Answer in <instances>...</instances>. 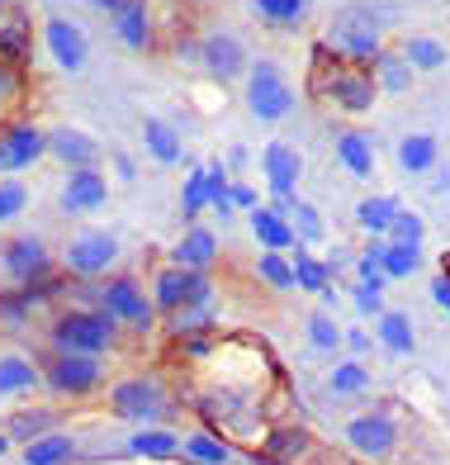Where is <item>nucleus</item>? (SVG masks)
Returning <instances> with one entry per match:
<instances>
[{"instance_id": "f257e3e1", "label": "nucleus", "mask_w": 450, "mask_h": 465, "mask_svg": "<svg viewBox=\"0 0 450 465\" xmlns=\"http://www.w3.org/2000/svg\"><path fill=\"white\" fill-rule=\"evenodd\" d=\"M119 332V319L104 309H76V313H62L53 323V347L57 351H76V356H100L110 351Z\"/></svg>"}, {"instance_id": "f03ea898", "label": "nucleus", "mask_w": 450, "mask_h": 465, "mask_svg": "<svg viewBox=\"0 0 450 465\" xmlns=\"http://www.w3.org/2000/svg\"><path fill=\"white\" fill-rule=\"evenodd\" d=\"M328 44H332V53L351 57V62H375L384 53V19L370 5H347L332 19Z\"/></svg>"}, {"instance_id": "7ed1b4c3", "label": "nucleus", "mask_w": 450, "mask_h": 465, "mask_svg": "<svg viewBox=\"0 0 450 465\" xmlns=\"http://www.w3.org/2000/svg\"><path fill=\"white\" fill-rule=\"evenodd\" d=\"M247 110L261 119V124H275L294 110V91L285 86V76L275 62H256L251 76H247Z\"/></svg>"}, {"instance_id": "20e7f679", "label": "nucleus", "mask_w": 450, "mask_h": 465, "mask_svg": "<svg viewBox=\"0 0 450 465\" xmlns=\"http://www.w3.org/2000/svg\"><path fill=\"white\" fill-rule=\"evenodd\" d=\"M0 262H5V276L15 285H38L43 276H48V242L34 238V232H24V238H10L5 252H0Z\"/></svg>"}, {"instance_id": "39448f33", "label": "nucleus", "mask_w": 450, "mask_h": 465, "mask_svg": "<svg viewBox=\"0 0 450 465\" xmlns=\"http://www.w3.org/2000/svg\"><path fill=\"white\" fill-rule=\"evenodd\" d=\"M100 300H104V313H114L119 323L147 328V323L157 319V304H152V300H147V294L138 290V281H133V276H119V281H110Z\"/></svg>"}, {"instance_id": "423d86ee", "label": "nucleus", "mask_w": 450, "mask_h": 465, "mask_svg": "<svg viewBox=\"0 0 450 465\" xmlns=\"http://www.w3.org/2000/svg\"><path fill=\"white\" fill-rule=\"evenodd\" d=\"M43 153H48V134L38 124H10L0 134V172H29Z\"/></svg>"}, {"instance_id": "0eeeda50", "label": "nucleus", "mask_w": 450, "mask_h": 465, "mask_svg": "<svg viewBox=\"0 0 450 465\" xmlns=\"http://www.w3.org/2000/svg\"><path fill=\"white\" fill-rule=\"evenodd\" d=\"M100 356H76V351H57L48 366V385L57 394H91L100 385Z\"/></svg>"}, {"instance_id": "6e6552de", "label": "nucleus", "mask_w": 450, "mask_h": 465, "mask_svg": "<svg viewBox=\"0 0 450 465\" xmlns=\"http://www.w3.org/2000/svg\"><path fill=\"white\" fill-rule=\"evenodd\" d=\"M114 257H119L114 232H81L67 242V271H76V276H100V271H110Z\"/></svg>"}, {"instance_id": "1a4fd4ad", "label": "nucleus", "mask_w": 450, "mask_h": 465, "mask_svg": "<svg viewBox=\"0 0 450 465\" xmlns=\"http://www.w3.org/2000/svg\"><path fill=\"white\" fill-rule=\"evenodd\" d=\"M347 441L360 451V456H389L394 451V441H398V428H394V418L389 413H360L347 422Z\"/></svg>"}, {"instance_id": "9d476101", "label": "nucleus", "mask_w": 450, "mask_h": 465, "mask_svg": "<svg viewBox=\"0 0 450 465\" xmlns=\"http://www.w3.org/2000/svg\"><path fill=\"white\" fill-rule=\"evenodd\" d=\"M328 95L337 100V110H347V114H366L370 104H375V95H379V86H375V76L356 72V67H337V72H332V81H328Z\"/></svg>"}, {"instance_id": "9b49d317", "label": "nucleus", "mask_w": 450, "mask_h": 465, "mask_svg": "<svg viewBox=\"0 0 450 465\" xmlns=\"http://www.w3.org/2000/svg\"><path fill=\"white\" fill-rule=\"evenodd\" d=\"M104 200H110V185H104L95 166L67 172V185H62V209L67 214H95V209H104Z\"/></svg>"}, {"instance_id": "f8f14e48", "label": "nucleus", "mask_w": 450, "mask_h": 465, "mask_svg": "<svg viewBox=\"0 0 450 465\" xmlns=\"http://www.w3.org/2000/svg\"><path fill=\"white\" fill-rule=\"evenodd\" d=\"M200 48H204V67H209V76L232 81V76H242V72H247V48H242V38H238V34L213 29Z\"/></svg>"}, {"instance_id": "ddd939ff", "label": "nucleus", "mask_w": 450, "mask_h": 465, "mask_svg": "<svg viewBox=\"0 0 450 465\" xmlns=\"http://www.w3.org/2000/svg\"><path fill=\"white\" fill-rule=\"evenodd\" d=\"M48 53L57 67H67V72H81L85 67V57H91V44H85V29L72 25V19H48Z\"/></svg>"}, {"instance_id": "4468645a", "label": "nucleus", "mask_w": 450, "mask_h": 465, "mask_svg": "<svg viewBox=\"0 0 450 465\" xmlns=\"http://www.w3.org/2000/svg\"><path fill=\"white\" fill-rule=\"evenodd\" d=\"M114 413L119 418H157L161 413V385L157 380H123V385H114Z\"/></svg>"}, {"instance_id": "2eb2a0df", "label": "nucleus", "mask_w": 450, "mask_h": 465, "mask_svg": "<svg viewBox=\"0 0 450 465\" xmlns=\"http://www.w3.org/2000/svg\"><path fill=\"white\" fill-rule=\"evenodd\" d=\"M261 166L270 176V195L275 200H294V185H298V172H304V162H298V153L289 143H270L261 153Z\"/></svg>"}, {"instance_id": "dca6fc26", "label": "nucleus", "mask_w": 450, "mask_h": 465, "mask_svg": "<svg viewBox=\"0 0 450 465\" xmlns=\"http://www.w3.org/2000/svg\"><path fill=\"white\" fill-rule=\"evenodd\" d=\"M48 153L57 162H67L72 172H85V166L100 162V143L91 134H81V129H53L48 134Z\"/></svg>"}, {"instance_id": "f3484780", "label": "nucleus", "mask_w": 450, "mask_h": 465, "mask_svg": "<svg viewBox=\"0 0 450 465\" xmlns=\"http://www.w3.org/2000/svg\"><path fill=\"white\" fill-rule=\"evenodd\" d=\"M29 53V15L0 0V62H19Z\"/></svg>"}, {"instance_id": "a211bd4d", "label": "nucleus", "mask_w": 450, "mask_h": 465, "mask_svg": "<svg viewBox=\"0 0 450 465\" xmlns=\"http://www.w3.org/2000/svg\"><path fill=\"white\" fill-rule=\"evenodd\" d=\"M213 257H219V238H213L209 228H190L176 242V266L181 271H209Z\"/></svg>"}, {"instance_id": "6ab92c4d", "label": "nucleus", "mask_w": 450, "mask_h": 465, "mask_svg": "<svg viewBox=\"0 0 450 465\" xmlns=\"http://www.w3.org/2000/svg\"><path fill=\"white\" fill-rule=\"evenodd\" d=\"M114 29H119V38L133 53H142L147 48V38H152V19H147V0H128L123 10H114Z\"/></svg>"}, {"instance_id": "aec40b11", "label": "nucleus", "mask_w": 450, "mask_h": 465, "mask_svg": "<svg viewBox=\"0 0 450 465\" xmlns=\"http://www.w3.org/2000/svg\"><path fill=\"white\" fill-rule=\"evenodd\" d=\"M251 232L266 242V252H289L298 238H294V223L280 219L275 209H251Z\"/></svg>"}, {"instance_id": "412c9836", "label": "nucleus", "mask_w": 450, "mask_h": 465, "mask_svg": "<svg viewBox=\"0 0 450 465\" xmlns=\"http://www.w3.org/2000/svg\"><path fill=\"white\" fill-rule=\"evenodd\" d=\"M398 200L394 195H375V200H360V209H356V223L370 232V238H389V228H394V219H398Z\"/></svg>"}, {"instance_id": "4be33fe9", "label": "nucleus", "mask_w": 450, "mask_h": 465, "mask_svg": "<svg viewBox=\"0 0 450 465\" xmlns=\"http://www.w3.org/2000/svg\"><path fill=\"white\" fill-rule=\"evenodd\" d=\"M436 153H441V147H436L432 134H408L398 143V166H403V172H413V176H426L436 166Z\"/></svg>"}, {"instance_id": "5701e85b", "label": "nucleus", "mask_w": 450, "mask_h": 465, "mask_svg": "<svg viewBox=\"0 0 450 465\" xmlns=\"http://www.w3.org/2000/svg\"><path fill=\"white\" fill-rule=\"evenodd\" d=\"M313 451V437L304 432V428H280L270 441H266V456L275 460V465H298Z\"/></svg>"}, {"instance_id": "b1692460", "label": "nucleus", "mask_w": 450, "mask_h": 465, "mask_svg": "<svg viewBox=\"0 0 450 465\" xmlns=\"http://www.w3.org/2000/svg\"><path fill=\"white\" fill-rule=\"evenodd\" d=\"M142 143H147V153H152L157 166L181 162V138H176V129H171L166 119H147L142 124Z\"/></svg>"}, {"instance_id": "393cba45", "label": "nucleus", "mask_w": 450, "mask_h": 465, "mask_svg": "<svg viewBox=\"0 0 450 465\" xmlns=\"http://www.w3.org/2000/svg\"><path fill=\"white\" fill-rule=\"evenodd\" d=\"M379 342L389 347L394 356H413L417 337H413V323H408V313H398V309H384V313H379Z\"/></svg>"}, {"instance_id": "a878e982", "label": "nucleus", "mask_w": 450, "mask_h": 465, "mask_svg": "<svg viewBox=\"0 0 450 465\" xmlns=\"http://www.w3.org/2000/svg\"><path fill=\"white\" fill-rule=\"evenodd\" d=\"M29 390H38V366L24 361L19 351L0 356V394H29Z\"/></svg>"}, {"instance_id": "bb28decb", "label": "nucleus", "mask_w": 450, "mask_h": 465, "mask_svg": "<svg viewBox=\"0 0 450 465\" xmlns=\"http://www.w3.org/2000/svg\"><path fill=\"white\" fill-rule=\"evenodd\" d=\"M337 157L347 162L351 176H375V143L366 134H341L337 138Z\"/></svg>"}, {"instance_id": "cd10ccee", "label": "nucleus", "mask_w": 450, "mask_h": 465, "mask_svg": "<svg viewBox=\"0 0 450 465\" xmlns=\"http://www.w3.org/2000/svg\"><path fill=\"white\" fill-rule=\"evenodd\" d=\"M403 62H408L413 72H441L450 62V48L441 38H408V44H403Z\"/></svg>"}, {"instance_id": "c85d7f7f", "label": "nucleus", "mask_w": 450, "mask_h": 465, "mask_svg": "<svg viewBox=\"0 0 450 465\" xmlns=\"http://www.w3.org/2000/svg\"><path fill=\"white\" fill-rule=\"evenodd\" d=\"M375 86L389 91V95H403L413 86V67L403 62V53H379L375 57Z\"/></svg>"}, {"instance_id": "c756f323", "label": "nucleus", "mask_w": 450, "mask_h": 465, "mask_svg": "<svg viewBox=\"0 0 450 465\" xmlns=\"http://www.w3.org/2000/svg\"><path fill=\"white\" fill-rule=\"evenodd\" d=\"M72 456H76V441H72V437H62V432H48V437L29 441L24 465H67Z\"/></svg>"}, {"instance_id": "7c9ffc66", "label": "nucleus", "mask_w": 450, "mask_h": 465, "mask_svg": "<svg viewBox=\"0 0 450 465\" xmlns=\"http://www.w3.org/2000/svg\"><path fill=\"white\" fill-rule=\"evenodd\" d=\"M328 385H332V394H341V399H360V394L370 390V371L360 366V361H341V366L332 371Z\"/></svg>"}, {"instance_id": "2f4dec72", "label": "nucleus", "mask_w": 450, "mask_h": 465, "mask_svg": "<svg viewBox=\"0 0 450 465\" xmlns=\"http://www.w3.org/2000/svg\"><path fill=\"white\" fill-rule=\"evenodd\" d=\"M332 266L328 262H313L308 252H298L294 257V281H298V290H313V294H323V290H332Z\"/></svg>"}, {"instance_id": "473e14b6", "label": "nucleus", "mask_w": 450, "mask_h": 465, "mask_svg": "<svg viewBox=\"0 0 450 465\" xmlns=\"http://www.w3.org/2000/svg\"><path fill=\"white\" fill-rule=\"evenodd\" d=\"M422 266V247H398V242H384V276L403 281Z\"/></svg>"}, {"instance_id": "72a5a7b5", "label": "nucleus", "mask_w": 450, "mask_h": 465, "mask_svg": "<svg viewBox=\"0 0 450 465\" xmlns=\"http://www.w3.org/2000/svg\"><path fill=\"white\" fill-rule=\"evenodd\" d=\"M133 451L138 456H176L181 437L166 432V428H142V432H133Z\"/></svg>"}, {"instance_id": "f704fd0d", "label": "nucleus", "mask_w": 450, "mask_h": 465, "mask_svg": "<svg viewBox=\"0 0 450 465\" xmlns=\"http://www.w3.org/2000/svg\"><path fill=\"white\" fill-rule=\"evenodd\" d=\"M261 281L270 290H294L298 285L294 281V262L285 257V252H266V257H261Z\"/></svg>"}, {"instance_id": "c9c22d12", "label": "nucleus", "mask_w": 450, "mask_h": 465, "mask_svg": "<svg viewBox=\"0 0 450 465\" xmlns=\"http://www.w3.org/2000/svg\"><path fill=\"white\" fill-rule=\"evenodd\" d=\"M294 238H298V242H323V238H328L323 214H318L313 204H304V200L294 204Z\"/></svg>"}, {"instance_id": "e433bc0d", "label": "nucleus", "mask_w": 450, "mask_h": 465, "mask_svg": "<svg viewBox=\"0 0 450 465\" xmlns=\"http://www.w3.org/2000/svg\"><path fill=\"white\" fill-rule=\"evenodd\" d=\"M308 342H313V351H337L347 342V332H341L328 313H308Z\"/></svg>"}, {"instance_id": "4c0bfd02", "label": "nucleus", "mask_w": 450, "mask_h": 465, "mask_svg": "<svg viewBox=\"0 0 450 465\" xmlns=\"http://www.w3.org/2000/svg\"><path fill=\"white\" fill-rule=\"evenodd\" d=\"M157 304L171 309V313H181V304H185V271L181 266H171V271L157 276Z\"/></svg>"}, {"instance_id": "58836bf2", "label": "nucleus", "mask_w": 450, "mask_h": 465, "mask_svg": "<svg viewBox=\"0 0 450 465\" xmlns=\"http://www.w3.org/2000/svg\"><path fill=\"white\" fill-rule=\"evenodd\" d=\"M204 204H209V172H204V166H195V172H190V181H185L181 209H185V219H195Z\"/></svg>"}, {"instance_id": "ea45409f", "label": "nucleus", "mask_w": 450, "mask_h": 465, "mask_svg": "<svg viewBox=\"0 0 450 465\" xmlns=\"http://www.w3.org/2000/svg\"><path fill=\"white\" fill-rule=\"evenodd\" d=\"M422 232H426L422 214L398 209V219H394V228H389V242H398V247H422Z\"/></svg>"}, {"instance_id": "a19ab883", "label": "nucleus", "mask_w": 450, "mask_h": 465, "mask_svg": "<svg viewBox=\"0 0 450 465\" xmlns=\"http://www.w3.org/2000/svg\"><path fill=\"white\" fill-rule=\"evenodd\" d=\"M204 172H209V204L219 209V214H232V185L223 176V162H209Z\"/></svg>"}, {"instance_id": "79ce46f5", "label": "nucleus", "mask_w": 450, "mask_h": 465, "mask_svg": "<svg viewBox=\"0 0 450 465\" xmlns=\"http://www.w3.org/2000/svg\"><path fill=\"white\" fill-rule=\"evenodd\" d=\"M209 300H213L209 271H185V304L181 309H209Z\"/></svg>"}, {"instance_id": "37998d69", "label": "nucleus", "mask_w": 450, "mask_h": 465, "mask_svg": "<svg viewBox=\"0 0 450 465\" xmlns=\"http://www.w3.org/2000/svg\"><path fill=\"white\" fill-rule=\"evenodd\" d=\"M256 10L275 25H298L304 19V0H256Z\"/></svg>"}, {"instance_id": "c03bdc74", "label": "nucleus", "mask_w": 450, "mask_h": 465, "mask_svg": "<svg viewBox=\"0 0 450 465\" xmlns=\"http://www.w3.org/2000/svg\"><path fill=\"white\" fill-rule=\"evenodd\" d=\"M24 204H29L24 185H19V181H0V223H10L15 214H24Z\"/></svg>"}, {"instance_id": "a18cd8bd", "label": "nucleus", "mask_w": 450, "mask_h": 465, "mask_svg": "<svg viewBox=\"0 0 450 465\" xmlns=\"http://www.w3.org/2000/svg\"><path fill=\"white\" fill-rule=\"evenodd\" d=\"M48 413H15V422H10V437H19V441H38V437H48L43 428H48Z\"/></svg>"}, {"instance_id": "49530a36", "label": "nucleus", "mask_w": 450, "mask_h": 465, "mask_svg": "<svg viewBox=\"0 0 450 465\" xmlns=\"http://www.w3.org/2000/svg\"><path fill=\"white\" fill-rule=\"evenodd\" d=\"M185 451L195 456V460H204V465H223V460H228V447H223V441H213V437H204V432L190 437Z\"/></svg>"}, {"instance_id": "de8ad7c7", "label": "nucleus", "mask_w": 450, "mask_h": 465, "mask_svg": "<svg viewBox=\"0 0 450 465\" xmlns=\"http://www.w3.org/2000/svg\"><path fill=\"white\" fill-rule=\"evenodd\" d=\"M15 100H19V72L15 62H0V110H10Z\"/></svg>"}, {"instance_id": "09e8293b", "label": "nucleus", "mask_w": 450, "mask_h": 465, "mask_svg": "<svg viewBox=\"0 0 450 465\" xmlns=\"http://www.w3.org/2000/svg\"><path fill=\"white\" fill-rule=\"evenodd\" d=\"M379 304H384V300H379V290H375V285H360V290H356V309L366 313V319H370V313H384Z\"/></svg>"}, {"instance_id": "8fccbe9b", "label": "nucleus", "mask_w": 450, "mask_h": 465, "mask_svg": "<svg viewBox=\"0 0 450 465\" xmlns=\"http://www.w3.org/2000/svg\"><path fill=\"white\" fill-rule=\"evenodd\" d=\"M232 204H242V209H261V195H256L251 185H232Z\"/></svg>"}, {"instance_id": "3c124183", "label": "nucleus", "mask_w": 450, "mask_h": 465, "mask_svg": "<svg viewBox=\"0 0 450 465\" xmlns=\"http://www.w3.org/2000/svg\"><path fill=\"white\" fill-rule=\"evenodd\" d=\"M432 300L450 313V276H436V281H432Z\"/></svg>"}, {"instance_id": "603ef678", "label": "nucleus", "mask_w": 450, "mask_h": 465, "mask_svg": "<svg viewBox=\"0 0 450 465\" xmlns=\"http://www.w3.org/2000/svg\"><path fill=\"white\" fill-rule=\"evenodd\" d=\"M347 347H356V351H370V337L360 332V328H351V332H347Z\"/></svg>"}, {"instance_id": "864d4df0", "label": "nucleus", "mask_w": 450, "mask_h": 465, "mask_svg": "<svg viewBox=\"0 0 450 465\" xmlns=\"http://www.w3.org/2000/svg\"><path fill=\"white\" fill-rule=\"evenodd\" d=\"M91 5H95V10H123L128 0H91Z\"/></svg>"}]
</instances>
